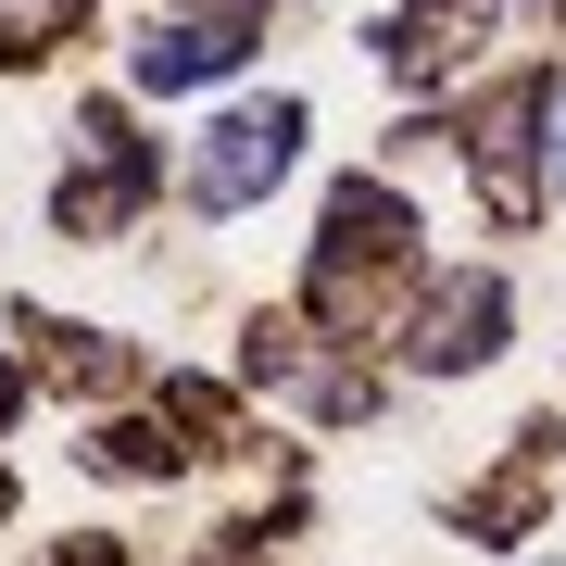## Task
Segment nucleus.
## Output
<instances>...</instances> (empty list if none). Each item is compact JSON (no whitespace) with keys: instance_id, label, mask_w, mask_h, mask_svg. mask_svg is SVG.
<instances>
[{"instance_id":"obj_1","label":"nucleus","mask_w":566,"mask_h":566,"mask_svg":"<svg viewBox=\"0 0 566 566\" xmlns=\"http://www.w3.org/2000/svg\"><path fill=\"white\" fill-rule=\"evenodd\" d=\"M290 151H303V102H264V114H227L202 126V151H189V202L202 214H240L264 189L290 177Z\"/></svg>"},{"instance_id":"obj_2","label":"nucleus","mask_w":566,"mask_h":566,"mask_svg":"<svg viewBox=\"0 0 566 566\" xmlns=\"http://www.w3.org/2000/svg\"><path fill=\"white\" fill-rule=\"evenodd\" d=\"M416 252V214H403V189H340V202H327V252H315V303L327 315H353L365 303V277H390V264Z\"/></svg>"},{"instance_id":"obj_3","label":"nucleus","mask_w":566,"mask_h":566,"mask_svg":"<svg viewBox=\"0 0 566 566\" xmlns=\"http://www.w3.org/2000/svg\"><path fill=\"white\" fill-rule=\"evenodd\" d=\"M491 353H504V290L491 277H465V290H441V303L416 315V365H441V378L453 365H491Z\"/></svg>"},{"instance_id":"obj_4","label":"nucleus","mask_w":566,"mask_h":566,"mask_svg":"<svg viewBox=\"0 0 566 566\" xmlns=\"http://www.w3.org/2000/svg\"><path fill=\"white\" fill-rule=\"evenodd\" d=\"M240 51H252L240 13H227V25H164V39H139V88H202V76H227Z\"/></svg>"},{"instance_id":"obj_5","label":"nucleus","mask_w":566,"mask_h":566,"mask_svg":"<svg viewBox=\"0 0 566 566\" xmlns=\"http://www.w3.org/2000/svg\"><path fill=\"white\" fill-rule=\"evenodd\" d=\"M528 114H542V88H504L491 126H479V177H491V202H504V214H528Z\"/></svg>"},{"instance_id":"obj_6","label":"nucleus","mask_w":566,"mask_h":566,"mask_svg":"<svg viewBox=\"0 0 566 566\" xmlns=\"http://www.w3.org/2000/svg\"><path fill=\"white\" fill-rule=\"evenodd\" d=\"M465 39H479V13H403V25H390V76H403V88L453 76V63H465Z\"/></svg>"},{"instance_id":"obj_7","label":"nucleus","mask_w":566,"mask_h":566,"mask_svg":"<svg viewBox=\"0 0 566 566\" xmlns=\"http://www.w3.org/2000/svg\"><path fill=\"white\" fill-rule=\"evenodd\" d=\"M51 378H76V390H114L126 365H114L102 340H88V327H63V340H51Z\"/></svg>"},{"instance_id":"obj_8","label":"nucleus","mask_w":566,"mask_h":566,"mask_svg":"<svg viewBox=\"0 0 566 566\" xmlns=\"http://www.w3.org/2000/svg\"><path fill=\"white\" fill-rule=\"evenodd\" d=\"M102 465H114V479H164L177 441H151V428H102Z\"/></svg>"},{"instance_id":"obj_9","label":"nucleus","mask_w":566,"mask_h":566,"mask_svg":"<svg viewBox=\"0 0 566 566\" xmlns=\"http://www.w3.org/2000/svg\"><path fill=\"white\" fill-rule=\"evenodd\" d=\"M51 13H76V0H0V63H25L51 39Z\"/></svg>"},{"instance_id":"obj_10","label":"nucleus","mask_w":566,"mask_h":566,"mask_svg":"<svg viewBox=\"0 0 566 566\" xmlns=\"http://www.w3.org/2000/svg\"><path fill=\"white\" fill-rule=\"evenodd\" d=\"M51 566H114V554H102V542H88V554H51Z\"/></svg>"},{"instance_id":"obj_11","label":"nucleus","mask_w":566,"mask_h":566,"mask_svg":"<svg viewBox=\"0 0 566 566\" xmlns=\"http://www.w3.org/2000/svg\"><path fill=\"white\" fill-rule=\"evenodd\" d=\"M554 164H566V88H554Z\"/></svg>"},{"instance_id":"obj_12","label":"nucleus","mask_w":566,"mask_h":566,"mask_svg":"<svg viewBox=\"0 0 566 566\" xmlns=\"http://www.w3.org/2000/svg\"><path fill=\"white\" fill-rule=\"evenodd\" d=\"M0 428H13V365H0Z\"/></svg>"},{"instance_id":"obj_13","label":"nucleus","mask_w":566,"mask_h":566,"mask_svg":"<svg viewBox=\"0 0 566 566\" xmlns=\"http://www.w3.org/2000/svg\"><path fill=\"white\" fill-rule=\"evenodd\" d=\"M0 504H13V479H0Z\"/></svg>"}]
</instances>
